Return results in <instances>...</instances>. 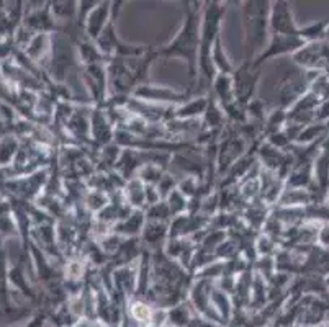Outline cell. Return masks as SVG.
<instances>
[{
	"label": "cell",
	"instance_id": "obj_1",
	"mask_svg": "<svg viewBox=\"0 0 329 327\" xmlns=\"http://www.w3.org/2000/svg\"><path fill=\"white\" fill-rule=\"evenodd\" d=\"M197 43H198V36H197V23H195V17H188L187 25L183 26L182 33L179 38L175 40L174 45H170V49L167 51L169 54H182L185 56L188 61H190L192 71L193 66H195V51H197Z\"/></svg>",
	"mask_w": 329,
	"mask_h": 327
}]
</instances>
